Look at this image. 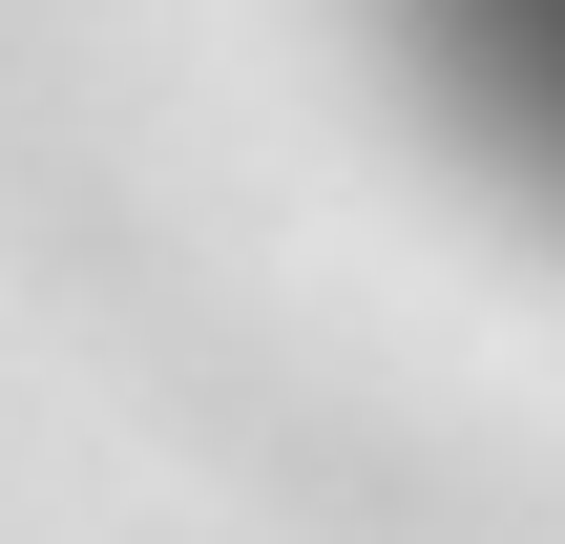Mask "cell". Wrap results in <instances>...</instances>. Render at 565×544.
Masks as SVG:
<instances>
[{
    "label": "cell",
    "instance_id": "cell-1",
    "mask_svg": "<svg viewBox=\"0 0 565 544\" xmlns=\"http://www.w3.org/2000/svg\"><path fill=\"white\" fill-rule=\"evenodd\" d=\"M356 21H377L398 105L440 126V168L482 210L565 231V0H356Z\"/></svg>",
    "mask_w": 565,
    "mask_h": 544
}]
</instances>
